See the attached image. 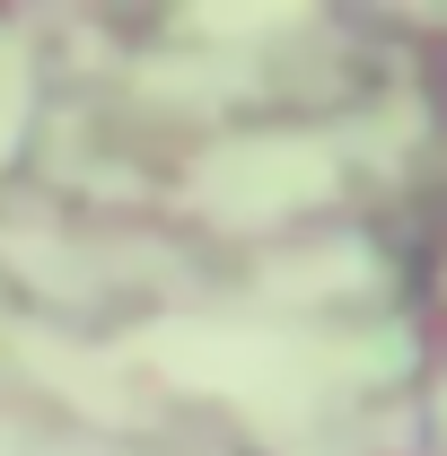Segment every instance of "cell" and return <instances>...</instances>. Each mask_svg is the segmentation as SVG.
<instances>
[{
  "label": "cell",
  "instance_id": "obj_2",
  "mask_svg": "<svg viewBox=\"0 0 447 456\" xmlns=\"http://www.w3.org/2000/svg\"><path fill=\"white\" fill-rule=\"evenodd\" d=\"M202 202L220 211V220H272V211H298V202H316L325 184H334V159L316 150V141H228L202 159Z\"/></svg>",
  "mask_w": 447,
  "mask_h": 456
},
{
  "label": "cell",
  "instance_id": "obj_1",
  "mask_svg": "<svg viewBox=\"0 0 447 456\" xmlns=\"http://www.w3.org/2000/svg\"><path fill=\"white\" fill-rule=\"evenodd\" d=\"M141 351L158 360V378L246 403L255 421H298V412L316 403V387L334 378L325 342L264 334V325H202V316H175L158 334H141Z\"/></svg>",
  "mask_w": 447,
  "mask_h": 456
},
{
  "label": "cell",
  "instance_id": "obj_3",
  "mask_svg": "<svg viewBox=\"0 0 447 456\" xmlns=\"http://www.w3.org/2000/svg\"><path fill=\"white\" fill-rule=\"evenodd\" d=\"M18 123H27V53L0 45V159L18 150Z\"/></svg>",
  "mask_w": 447,
  "mask_h": 456
}]
</instances>
